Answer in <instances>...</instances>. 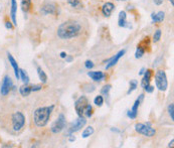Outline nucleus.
<instances>
[{
  "label": "nucleus",
  "instance_id": "obj_10",
  "mask_svg": "<svg viewBox=\"0 0 174 148\" xmlns=\"http://www.w3.org/2000/svg\"><path fill=\"white\" fill-rule=\"evenodd\" d=\"M143 98H144V95L143 94H141L139 98L137 99V100L135 101V103H134L133 105V107H132V109H131L130 111H128V116H129L131 119H135V118L137 117V114H138V108H139L140 106V103L142 102L143 100Z\"/></svg>",
  "mask_w": 174,
  "mask_h": 148
},
{
  "label": "nucleus",
  "instance_id": "obj_8",
  "mask_svg": "<svg viewBox=\"0 0 174 148\" xmlns=\"http://www.w3.org/2000/svg\"><path fill=\"white\" fill-rule=\"evenodd\" d=\"M88 105H89V101H88L87 97H85V96L80 97L77 101H75V112H77V114L78 115V117L84 116L85 109H86V107Z\"/></svg>",
  "mask_w": 174,
  "mask_h": 148
},
{
  "label": "nucleus",
  "instance_id": "obj_22",
  "mask_svg": "<svg viewBox=\"0 0 174 148\" xmlns=\"http://www.w3.org/2000/svg\"><path fill=\"white\" fill-rule=\"evenodd\" d=\"M145 51H146L145 47H143L142 44H139V45H138V48H137V51H136V54H135V58H142L143 55H144V54H145Z\"/></svg>",
  "mask_w": 174,
  "mask_h": 148
},
{
  "label": "nucleus",
  "instance_id": "obj_19",
  "mask_svg": "<svg viewBox=\"0 0 174 148\" xmlns=\"http://www.w3.org/2000/svg\"><path fill=\"white\" fill-rule=\"evenodd\" d=\"M19 92H20L21 96L27 97L28 95L31 93V87L28 86L27 84H24L23 86H21L20 88H19Z\"/></svg>",
  "mask_w": 174,
  "mask_h": 148
},
{
  "label": "nucleus",
  "instance_id": "obj_7",
  "mask_svg": "<svg viewBox=\"0 0 174 148\" xmlns=\"http://www.w3.org/2000/svg\"><path fill=\"white\" fill-rule=\"evenodd\" d=\"M65 124H67V121H65V117L64 114H60V116H58L57 120L54 121V123L51 125V132L54 133V134H57L61 132L62 130L64 129L65 127Z\"/></svg>",
  "mask_w": 174,
  "mask_h": 148
},
{
  "label": "nucleus",
  "instance_id": "obj_12",
  "mask_svg": "<svg viewBox=\"0 0 174 148\" xmlns=\"http://www.w3.org/2000/svg\"><path fill=\"white\" fill-rule=\"evenodd\" d=\"M55 9H57V7H55V5L54 3L47 2V3H45L44 5H42L40 11L44 15H47V14H54L55 12Z\"/></svg>",
  "mask_w": 174,
  "mask_h": 148
},
{
  "label": "nucleus",
  "instance_id": "obj_16",
  "mask_svg": "<svg viewBox=\"0 0 174 148\" xmlns=\"http://www.w3.org/2000/svg\"><path fill=\"white\" fill-rule=\"evenodd\" d=\"M7 58H8V61L9 62H10V65H12V68H13V70H14V74H15V77L16 79H20V76H19V68H18V65H17V62H16V61L14 60V58L12 57V55L9 54H7Z\"/></svg>",
  "mask_w": 174,
  "mask_h": 148
},
{
  "label": "nucleus",
  "instance_id": "obj_13",
  "mask_svg": "<svg viewBox=\"0 0 174 148\" xmlns=\"http://www.w3.org/2000/svg\"><path fill=\"white\" fill-rule=\"evenodd\" d=\"M88 76L90 77L92 80H94L95 82H101L103 81L105 78H106V75H105L103 72H89Z\"/></svg>",
  "mask_w": 174,
  "mask_h": 148
},
{
  "label": "nucleus",
  "instance_id": "obj_42",
  "mask_svg": "<svg viewBox=\"0 0 174 148\" xmlns=\"http://www.w3.org/2000/svg\"><path fill=\"white\" fill-rule=\"evenodd\" d=\"M144 73H145V70H144V69H141V71H140V75H143Z\"/></svg>",
  "mask_w": 174,
  "mask_h": 148
},
{
  "label": "nucleus",
  "instance_id": "obj_43",
  "mask_svg": "<svg viewBox=\"0 0 174 148\" xmlns=\"http://www.w3.org/2000/svg\"><path fill=\"white\" fill-rule=\"evenodd\" d=\"M169 1L171 2V5L173 6V5H174V0H169Z\"/></svg>",
  "mask_w": 174,
  "mask_h": 148
},
{
  "label": "nucleus",
  "instance_id": "obj_26",
  "mask_svg": "<svg viewBox=\"0 0 174 148\" xmlns=\"http://www.w3.org/2000/svg\"><path fill=\"white\" fill-rule=\"evenodd\" d=\"M137 87H138V82L136 80H132V81L130 82V88H129V90H128L127 94L128 95L131 94L134 90H136Z\"/></svg>",
  "mask_w": 174,
  "mask_h": 148
},
{
  "label": "nucleus",
  "instance_id": "obj_24",
  "mask_svg": "<svg viewBox=\"0 0 174 148\" xmlns=\"http://www.w3.org/2000/svg\"><path fill=\"white\" fill-rule=\"evenodd\" d=\"M19 76H20L22 82H23L24 84H28L29 83V77L27 73L24 71V70H21V69H19Z\"/></svg>",
  "mask_w": 174,
  "mask_h": 148
},
{
  "label": "nucleus",
  "instance_id": "obj_39",
  "mask_svg": "<svg viewBox=\"0 0 174 148\" xmlns=\"http://www.w3.org/2000/svg\"><path fill=\"white\" fill-rule=\"evenodd\" d=\"M68 137H70V141H71V142H74V141L75 140V137L73 135V134H71V135L68 136Z\"/></svg>",
  "mask_w": 174,
  "mask_h": 148
},
{
  "label": "nucleus",
  "instance_id": "obj_1",
  "mask_svg": "<svg viewBox=\"0 0 174 148\" xmlns=\"http://www.w3.org/2000/svg\"><path fill=\"white\" fill-rule=\"evenodd\" d=\"M82 32V25L78 21H67L61 23L57 28V35L61 39L77 37Z\"/></svg>",
  "mask_w": 174,
  "mask_h": 148
},
{
  "label": "nucleus",
  "instance_id": "obj_17",
  "mask_svg": "<svg viewBox=\"0 0 174 148\" xmlns=\"http://www.w3.org/2000/svg\"><path fill=\"white\" fill-rule=\"evenodd\" d=\"M16 11H17V2H16V0H11L10 16H11L13 25H17V20H16Z\"/></svg>",
  "mask_w": 174,
  "mask_h": 148
},
{
  "label": "nucleus",
  "instance_id": "obj_36",
  "mask_svg": "<svg viewBox=\"0 0 174 148\" xmlns=\"http://www.w3.org/2000/svg\"><path fill=\"white\" fill-rule=\"evenodd\" d=\"M5 27L7 29H12L13 28V23L10 21H6L5 22Z\"/></svg>",
  "mask_w": 174,
  "mask_h": 148
},
{
  "label": "nucleus",
  "instance_id": "obj_32",
  "mask_svg": "<svg viewBox=\"0 0 174 148\" xmlns=\"http://www.w3.org/2000/svg\"><path fill=\"white\" fill-rule=\"evenodd\" d=\"M111 90V85H107V86H105L103 87V89H102V91H101V93L103 94V95H107L109 94V91Z\"/></svg>",
  "mask_w": 174,
  "mask_h": 148
},
{
  "label": "nucleus",
  "instance_id": "obj_34",
  "mask_svg": "<svg viewBox=\"0 0 174 148\" xmlns=\"http://www.w3.org/2000/svg\"><path fill=\"white\" fill-rule=\"evenodd\" d=\"M144 89H145V91L147 92V93H152V92L154 91V87L153 86H150V85L146 86Z\"/></svg>",
  "mask_w": 174,
  "mask_h": 148
},
{
  "label": "nucleus",
  "instance_id": "obj_29",
  "mask_svg": "<svg viewBox=\"0 0 174 148\" xmlns=\"http://www.w3.org/2000/svg\"><path fill=\"white\" fill-rule=\"evenodd\" d=\"M94 103L96 104L97 106L101 107L102 105L104 104V98L102 97V96H97L96 98H95V100H94Z\"/></svg>",
  "mask_w": 174,
  "mask_h": 148
},
{
  "label": "nucleus",
  "instance_id": "obj_35",
  "mask_svg": "<svg viewBox=\"0 0 174 148\" xmlns=\"http://www.w3.org/2000/svg\"><path fill=\"white\" fill-rule=\"evenodd\" d=\"M41 90V86L40 85H37V86H31V92H35V91H39Z\"/></svg>",
  "mask_w": 174,
  "mask_h": 148
},
{
  "label": "nucleus",
  "instance_id": "obj_30",
  "mask_svg": "<svg viewBox=\"0 0 174 148\" xmlns=\"http://www.w3.org/2000/svg\"><path fill=\"white\" fill-rule=\"evenodd\" d=\"M160 37H161V30H160V29H157V30L155 31V33H154V35H153V41L158 42Z\"/></svg>",
  "mask_w": 174,
  "mask_h": 148
},
{
  "label": "nucleus",
  "instance_id": "obj_3",
  "mask_svg": "<svg viewBox=\"0 0 174 148\" xmlns=\"http://www.w3.org/2000/svg\"><path fill=\"white\" fill-rule=\"evenodd\" d=\"M155 83H156V87L159 91L164 92L167 90V88H168V82H167L165 72L162 70H159L156 72Z\"/></svg>",
  "mask_w": 174,
  "mask_h": 148
},
{
  "label": "nucleus",
  "instance_id": "obj_37",
  "mask_svg": "<svg viewBox=\"0 0 174 148\" xmlns=\"http://www.w3.org/2000/svg\"><path fill=\"white\" fill-rule=\"evenodd\" d=\"M64 58H65V62H71L74 61V58L71 57V55H67Z\"/></svg>",
  "mask_w": 174,
  "mask_h": 148
},
{
  "label": "nucleus",
  "instance_id": "obj_38",
  "mask_svg": "<svg viewBox=\"0 0 174 148\" xmlns=\"http://www.w3.org/2000/svg\"><path fill=\"white\" fill-rule=\"evenodd\" d=\"M153 1H154V3H155L156 5H161L163 0H153Z\"/></svg>",
  "mask_w": 174,
  "mask_h": 148
},
{
  "label": "nucleus",
  "instance_id": "obj_21",
  "mask_svg": "<svg viewBox=\"0 0 174 148\" xmlns=\"http://www.w3.org/2000/svg\"><path fill=\"white\" fill-rule=\"evenodd\" d=\"M31 0H21V9L24 13H27L30 9Z\"/></svg>",
  "mask_w": 174,
  "mask_h": 148
},
{
  "label": "nucleus",
  "instance_id": "obj_23",
  "mask_svg": "<svg viewBox=\"0 0 174 148\" xmlns=\"http://www.w3.org/2000/svg\"><path fill=\"white\" fill-rule=\"evenodd\" d=\"M37 74H38V77H39V80H40L41 83H47V76L45 75V73L44 71L41 70V68H37Z\"/></svg>",
  "mask_w": 174,
  "mask_h": 148
},
{
  "label": "nucleus",
  "instance_id": "obj_25",
  "mask_svg": "<svg viewBox=\"0 0 174 148\" xmlns=\"http://www.w3.org/2000/svg\"><path fill=\"white\" fill-rule=\"evenodd\" d=\"M94 133V128L92 126H89L88 128H86V129L84 130L83 134H82V136H83V138H87L89 136H91L92 134Z\"/></svg>",
  "mask_w": 174,
  "mask_h": 148
},
{
  "label": "nucleus",
  "instance_id": "obj_15",
  "mask_svg": "<svg viewBox=\"0 0 174 148\" xmlns=\"http://www.w3.org/2000/svg\"><path fill=\"white\" fill-rule=\"evenodd\" d=\"M119 26L121 27H127V28H131V25L129 24V22L127 21V15L125 11H120L119 13Z\"/></svg>",
  "mask_w": 174,
  "mask_h": 148
},
{
  "label": "nucleus",
  "instance_id": "obj_20",
  "mask_svg": "<svg viewBox=\"0 0 174 148\" xmlns=\"http://www.w3.org/2000/svg\"><path fill=\"white\" fill-rule=\"evenodd\" d=\"M151 17H152V20L153 22H162L164 17H165V14H164V12L160 11L156 14V13H152L151 14Z\"/></svg>",
  "mask_w": 174,
  "mask_h": 148
},
{
  "label": "nucleus",
  "instance_id": "obj_5",
  "mask_svg": "<svg viewBox=\"0 0 174 148\" xmlns=\"http://www.w3.org/2000/svg\"><path fill=\"white\" fill-rule=\"evenodd\" d=\"M135 130L138 133L142 134V135H145L147 137H152V136L155 135V133H156L155 129L151 127L150 122H147L146 124L137 123L135 125Z\"/></svg>",
  "mask_w": 174,
  "mask_h": 148
},
{
  "label": "nucleus",
  "instance_id": "obj_9",
  "mask_svg": "<svg viewBox=\"0 0 174 148\" xmlns=\"http://www.w3.org/2000/svg\"><path fill=\"white\" fill-rule=\"evenodd\" d=\"M11 88H12V80H11V78L9 77V76H5L4 79H3V81H2L1 90H0L2 96H6V95H7L9 92H10Z\"/></svg>",
  "mask_w": 174,
  "mask_h": 148
},
{
  "label": "nucleus",
  "instance_id": "obj_27",
  "mask_svg": "<svg viewBox=\"0 0 174 148\" xmlns=\"http://www.w3.org/2000/svg\"><path fill=\"white\" fill-rule=\"evenodd\" d=\"M92 114H93V108H92V106L90 104L88 105V106L86 107V109H85V112H84V115L86 116L87 118L91 117Z\"/></svg>",
  "mask_w": 174,
  "mask_h": 148
},
{
  "label": "nucleus",
  "instance_id": "obj_4",
  "mask_svg": "<svg viewBox=\"0 0 174 148\" xmlns=\"http://www.w3.org/2000/svg\"><path fill=\"white\" fill-rule=\"evenodd\" d=\"M11 123L13 130L18 132L23 128L25 124V117L21 112H15L11 117Z\"/></svg>",
  "mask_w": 174,
  "mask_h": 148
},
{
  "label": "nucleus",
  "instance_id": "obj_2",
  "mask_svg": "<svg viewBox=\"0 0 174 148\" xmlns=\"http://www.w3.org/2000/svg\"><path fill=\"white\" fill-rule=\"evenodd\" d=\"M54 108V106L51 105V106L40 107L34 111L33 118H34V123L37 124V126L44 127L45 125L47 124Z\"/></svg>",
  "mask_w": 174,
  "mask_h": 148
},
{
  "label": "nucleus",
  "instance_id": "obj_33",
  "mask_svg": "<svg viewBox=\"0 0 174 148\" xmlns=\"http://www.w3.org/2000/svg\"><path fill=\"white\" fill-rule=\"evenodd\" d=\"M85 67H86L88 70H91V69L94 68V64L92 61H87L86 62H85Z\"/></svg>",
  "mask_w": 174,
  "mask_h": 148
},
{
  "label": "nucleus",
  "instance_id": "obj_14",
  "mask_svg": "<svg viewBox=\"0 0 174 148\" xmlns=\"http://www.w3.org/2000/svg\"><path fill=\"white\" fill-rule=\"evenodd\" d=\"M114 9H115V5L113 3L107 2V3H105L103 5V7H102V12H103V14L106 16V17H109V16L112 14Z\"/></svg>",
  "mask_w": 174,
  "mask_h": 148
},
{
  "label": "nucleus",
  "instance_id": "obj_18",
  "mask_svg": "<svg viewBox=\"0 0 174 148\" xmlns=\"http://www.w3.org/2000/svg\"><path fill=\"white\" fill-rule=\"evenodd\" d=\"M151 76H152V71L151 70H147L145 73H144L143 80H142V82H141V86H142L143 88H145L146 86H148L149 85Z\"/></svg>",
  "mask_w": 174,
  "mask_h": 148
},
{
  "label": "nucleus",
  "instance_id": "obj_44",
  "mask_svg": "<svg viewBox=\"0 0 174 148\" xmlns=\"http://www.w3.org/2000/svg\"><path fill=\"white\" fill-rule=\"evenodd\" d=\"M122 1H127V0H122Z\"/></svg>",
  "mask_w": 174,
  "mask_h": 148
},
{
  "label": "nucleus",
  "instance_id": "obj_31",
  "mask_svg": "<svg viewBox=\"0 0 174 148\" xmlns=\"http://www.w3.org/2000/svg\"><path fill=\"white\" fill-rule=\"evenodd\" d=\"M168 114L171 120H174V105L173 104H170L168 106Z\"/></svg>",
  "mask_w": 174,
  "mask_h": 148
},
{
  "label": "nucleus",
  "instance_id": "obj_40",
  "mask_svg": "<svg viewBox=\"0 0 174 148\" xmlns=\"http://www.w3.org/2000/svg\"><path fill=\"white\" fill-rule=\"evenodd\" d=\"M65 57H67V54H65V52H61V58H64Z\"/></svg>",
  "mask_w": 174,
  "mask_h": 148
},
{
  "label": "nucleus",
  "instance_id": "obj_11",
  "mask_svg": "<svg viewBox=\"0 0 174 148\" xmlns=\"http://www.w3.org/2000/svg\"><path fill=\"white\" fill-rule=\"evenodd\" d=\"M125 52H126V51H125V49H122V51H120L116 55H114L112 58L108 60V61L106 62H108V65H106V70H109V69H111L112 67H114V65H116L118 62H119L120 58L125 55Z\"/></svg>",
  "mask_w": 174,
  "mask_h": 148
},
{
  "label": "nucleus",
  "instance_id": "obj_6",
  "mask_svg": "<svg viewBox=\"0 0 174 148\" xmlns=\"http://www.w3.org/2000/svg\"><path fill=\"white\" fill-rule=\"evenodd\" d=\"M86 123H87V120H86V118H85L84 116L78 117L77 120H75V122L71 123V127L68 129L67 133H65V135L70 136L71 134H74L75 132H77V131L80 130L81 128H83L85 125H86Z\"/></svg>",
  "mask_w": 174,
  "mask_h": 148
},
{
  "label": "nucleus",
  "instance_id": "obj_28",
  "mask_svg": "<svg viewBox=\"0 0 174 148\" xmlns=\"http://www.w3.org/2000/svg\"><path fill=\"white\" fill-rule=\"evenodd\" d=\"M68 2L71 7L78 8L81 6V0H68Z\"/></svg>",
  "mask_w": 174,
  "mask_h": 148
},
{
  "label": "nucleus",
  "instance_id": "obj_41",
  "mask_svg": "<svg viewBox=\"0 0 174 148\" xmlns=\"http://www.w3.org/2000/svg\"><path fill=\"white\" fill-rule=\"evenodd\" d=\"M173 143H174V140L172 139L171 140V142L169 143V145H168V147H173Z\"/></svg>",
  "mask_w": 174,
  "mask_h": 148
}]
</instances>
